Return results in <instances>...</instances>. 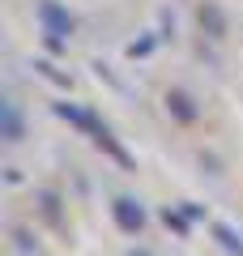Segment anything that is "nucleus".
<instances>
[{
  "instance_id": "6",
  "label": "nucleus",
  "mask_w": 243,
  "mask_h": 256,
  "mask_svg": "<svg viewBox=\"0 0 243 256\" xmlns=\"http://www.w3.org/2000/svg\"><path fill=\"white\" fill-rule=\"evenodd\" d=\"M166 107H171L184 124H188V120H196V107H192V98H188L184 90H171V94H166Z\"/></svg>"
},
{
  "instance_id": "4",
  "label": "nucleus",
  "mask_w": 243,
  "mask_h": 256,
  "mask_svg": "<svg viewBox=\"0 0 243 256\" xmlns=\"http://www.w3.org/2000/svg\"><path fill=\"white\" fill-rule=\"evenodd\" d=\"M0 124H4V141H22V116L13 102H0Z\"/></svg>"
},
{
  "instance_id": "2",
  "label": "nucleus",
  "mask_w": 243,
  "mask_h": 256,
  "mask_svg": "<svg viewBox=\"0 0 243 256\" xmlns=\"http://www.w3.org/2000/svg\"><path fill=\"white\" fill-rule=\"evenodd\" d=\"M111 214H116L120 230H128V235H136V230L145 226V210L132 201V196H116V205H111Z\"/></svg>"
},
{
  "instance_id": "7",
  "label": "nucleus",
  "mask_w": 243,
  "mask_h": 256,
  "mask_svg": "<svg viewBox=\"0 0 243 256\" xmlns=\"http://www.w3.org/2000/svg\"><path fill=\"white\" fill-rule=\"evenodd\" d=\"M214 235L222 239V248H226V252L243 256V239H234V230H230V226H222V222H218V226H214Z\"/></svg>"
},
{
  "instance_id": "9",
  "label": "nucleus",
  "mask_w": 243,
  "mask_h": 256,
  "mask_svg": "<svg viewBox=\"0 0 243 256\" xmlns=\"http://www.w3.org/2000/svg\"><path fill=\"white\" fill-rule=\"evenodd\" d=\"M128 256H150V252H145V248H141V252H128Z\"/></svg>"
},
{
  "instance_id": "3",
  "label": "nucleus",
  "mask_w": 243,
  "mask_h": 256,
  "mask_svg": "<svg viewBox=\"0 0 243 256\" xmlns=\"http://www.w3.org/2000/svg\"><path fill=\"white\" fill-rule=\"evenodd\" d=\"M56 111H60V116L68 120V124L86 128V132H90V137H98V132H102V124H98V120H94L90 111H81V107H72V102H60V107H56Z\"/></svg>"
},
{
  "instance_id": "1",
  "label": "nucleus",
  "mask_w": 243,
  "mask_h": 256,
  "mask_svg": "<svg viewBox=\"0 0 243 256\" xmlns=\"http://www.w3.org/2000/svg\"><path fill=\"white\" fill-rule=\"evenodd\" d=\"M38 22H43V30H47V47L60 52V47H64V34H72V18L56 4V0H43V4H38Z\"/></svg>"
},
{
  "instance_id": "5",
  "label": "nucleus",
  "mask_w": 243,
  "mask_h": 256,
  "mask_svg": "<svg viewBox=\"0 0 243 256\" xmlns=\"http://www.w3.org/2000/svg\"><path fill=\"white\" fill-rule=\"evenodd\" d=\"M200 26H205L214 38H222V34H226V18H222V9H218V4H200Z\"/></svg>"
},
{
  "instance_id": "8",
  "label": "nucleus",
  "mask_w": 243,
  "mask_h": 256,
  "mask_svg": "<svg viewBox=\"0 0 243 256\" xmlns=\"http://www.w3.org/2000/svg\"><path fill=\"white\" fill-rule=\"evenodd\" d=\"M145 52H150V38H141V43H132V47H128V56H145Z\"/></svg>"
}]
</instances>
